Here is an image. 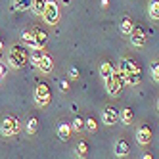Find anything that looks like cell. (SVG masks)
I'll return each instance as SVG.
<instances>
[{"mask_svg": "<svg viewBox=\"0 0 159 159\" xmlns=\"http://www.w3.org/2000/svg\"><path fill=\"white\" fill-rule=\"evenodd\" d=\"M148 16L153 21L159 19V0H150V4H148Z\"/></svg>", "mask_w": 159, "mask_h": 159, "instance_id": "cell-15", "label": "cell"}, {"mask_svg": "<svg viewBox=\"0 0 159 159\" xmlns=\"http://www.w3.org/2000/svg\"><path fill=\"white\" fill-rule=\"evenodd\" d=\"M152 138H153V130L148 127V125H142V127L136 130V142L140 146H148L152 142Z\"/></svg>", "mask_w": 159, "mask_h": 159, "instance_id": "cell-8", "label": "cell"}, {"mask_svg": "<svg viewBox=\"0 0 159 159\" xmlns=\"http://www.w3.org/2000/svg\"><path fill=\"white\" fill-rule=\"evenodd\" d=\"M25 130H27L29 136H35L37 130H39V119H37V117H31V119L27 121V125H25Z\"/></svg>", "mask_w": 159, "mask_h": 159, "instance_id": "cell-19", "label": "cell"}, {"mask_svg": "<svg viewBox=\"0 0 159 159\" xmlns=\"http://www.w3.org/2000/svg\"><path fill=\"white\" fill-rule=\"evenodd\" d=\"M42 19L46 21L48 25H58L60 23V4L56 0H46V6H44L42 12Z\"/></svg>", "mask_w": 159, "mask_h": 159, "instance_id": "cell-4", "label": "cell"}, {"mask_svg": "<svg viewBox=\"0 0 159 159\" xmlns=\"http://www.w3.org/2000/svg\"><path fill=\"white\" fill-rule=\"evenodd\" d=\"M123 77L125 84H130V86H136L140 84V79H142V69L138 61H134L132 58H123L121 63H119V69H117Z\"/></svg>", "mask_w": 159, "mask_h": 159, "instance_id": "cell-1", "label": "cell"}, {"mask_svg": "<svg viewBox=\"0 0 159 159\" xmlns=\"http://www.w3.org/2000/svg\"><path fill=\"white\" fill-rule=\"evenodd\" d=\"M2 48H4V40H2V35H0V52H2Z\"/></svg>", "mask_w": 159, "mask_h": 159, "instance_id": "cell-31", "label": "cell"}, {"mask_svg": "<svg viewBox=\"0 0 159 159\" xmlns=\"http://www.w3.org/2000/svg\"><path fill=\"white\" fill-rule=\"evenodd\" d=\"M8 63L14 67V69H23L29 65V52L25 46L21 44H14L12 48L8 50Z\"/></svg>", "mask_w": 159, "mask_h": 159, "instance_id": "cell-2", "label": "cell"}, {"mask_svg": "<svg viewBox=\"0 0 159 159\" xmlns=\"http://www.w3.org/2000/svg\"><path fill=\"white\" fill-rule=\"evenodd\" d=\"M84 127H86L90 132H96V130H98V123H96L94 117H88V119L84 121Z\"/></svg>", "mask_w": 159, "mask_h": 159, "instance_id": "cell-26", "label": "cell"}, {"mask_svg": "<svg viewBox=\"0 0 159 159\" xmlns=\"http://www.w3.org/2000/svg\"><path fill=\"white\" fill-rule=\"evenodd\" d=\"M44 6H46V0H31V10H33V14H37V16H42Z\"/></svg>", "mask_w": 159, "mask_h": 159, "instance_id": "cell-20", "label": "cell"}, {"mask_svg": "<svg viewBox=\"0 0 159 159\" xmlns=\"http://www.w3.org/2000/svg\"><path fill=\"white\" fill-rule=\"evenodd\" d=\"M14 8L17 12H27L31 10V0H14Z\"/></svg>", "mask_w": 159, "mask_h": 159, "instance_id": "cell-23", "label": "cell"}, {"mask_svg": "<svg viewBox=\"0 0 159 159\" xmlns=\"http://www.w3.org/2000/svg\"><path fill=\"white\" fill-rule=\"evenodd\" d=\"M134 29V21L130 19V17H125L123 21H121V33H123V35H130V31Z\"/></svg>", "mask_w": 159, "mask_h": 159, "instance_id": "cell-21", "label": "cell"}, {"mask_svg": "<svg viewBox=\"0 0 159 159\" xmlns=\"http://www.w3.org/2000/svg\"><path fill=\"white\" fill-rule=\"evenodd\" d=\"M21 130V123L17 117H12V115H8L2 119V123H0V134L6 136V138H12V136L19 134Z\"/></svg>", "mask_w": 159, "mask_h": 159, "instance_id": "cell-3", "label": "cell"}, {"mask_svg": "<svg viewBox=\"0 0 159 159\" xmlns=\"http://www.w3.org/2000/svg\"><path fill=\"white\" fill-rule=\"evenodd\" d=\"M31 31H33V48H44V44L48 42L46 31H42V29H39V27L31 29Z\"/></svg>", "mask_w": 159, "mask_h": 159, "instance_id": "cell-9", "label": "cell"}, {"mask_svg": "<svg viewBox=\"0 0 159 159\" xmlns=\"http://www.w3.org/2000/svg\"><path fill=\"white\" fill-rule=\"evenodd\" d=\"M113 71H115V67H113L109 61H102V63H100V75H102V79H104V81H106L107 77L113 75Z\"/></svg>", "mask_w": 159, "mask_h": 159, "instance_id": "cell-16", "label": "cell"}, {"mask_svg": "<svg viewBox=\"0 0 159 159\" xmlns=\"http://www.w3.org/2000/svg\"><path fill=\"white\" fill-rule=\"evenodd\" d=\"M42 56H44V50L42 48H31V52H29V63L35 65V67H39Z\"/></svg>", "mask_w": 159, "mask_h": 159, "instance_id": "cell-13", "label": "cell"}, {"mask_svg": "<svg viewBox=\"0 0 159 159\" xmlns=\"http://www.w3.org/2000/svg\"><path fill=\"white\" fill-rule=\"evenodd\" d=\"M37 69H39L40 73H52V69H54V61H52V58H50L48 54L42 56V60H40V63H39Z\"/></svg>", "mask_w": 159, "mask_h": 159, "instance_id": "cell-12", "label": "cell"}, {"mask_svg": "<svg viewBox=\"0 0 159 159\" xmlns=\"http://www.w3.org/2000/svg\"><path fill=\"white\" fill-rule=\"evenodd\" d=\"M107 6H109V0H102V8H104V10H106Z\"/></svg>", "mask_w": 159, "mask_h": 159, "instance_id": "cell-30", "label": "cell"}, {"mask_svg": "<svg viewBox=\"0 0 159 159\" xmlns=\"http://www.w3.org/2000/svg\"><path fill=\"white\" fill-rule=\"evenodd\" d=\"M129 39H130V44H132V46H136V48L146 46V42H148V35H146V31H144L142 27H136V25H134V29L130 31Z\"/></svg>", "mask_w": 159, "mask_h": 159, "instance_id": "cell-7", "label": "cell"}, {"mask_svg": "<svg viewBox=\"0 0 159 159\" xmlns=\"http://www.w3.org/2000/svg\"><path fill=\"white\" fill-rule=\"evenodd\" d=\"M119 119H121V123H125V125H130L132 119H134V111H132V107H123V111L119 113Z\"/></svg>", "mask_w": 159, "mask_h": 159, "instance_id": "cell-18", "label": "cell"}, {"mask_svg": "<svg viewBox=\"0 0 159 159\" xmlns=\"http://www.w3.org/2000/svg\"><path fill=\"white\" fill-rule=\"evenodd\" d=\"M102 121H104L107 127H113L115 123H119V113L113 107H106L104 113H102Z\"/></svg>", "mask_w": 159, "mask_h": 159, "instance_id": "cell-10", "label": "cell"}, {"mask_svg": "<svg viewBox=\"0 0 159 159\" xmlns=\"http://www.w3.org/2000/svg\"><path fill=\"white\" fill-rule=\"evenodd\" d=\"M150 69H152V79H153V83L157 84V83H159V61H157V60L152 61Z\"/></svg>", "mask_w": 159, "mask_h": 159, "instance_id": "cell-24", "label": "cell"}, {"mask_svg": "<svg viewBox=\"0 0 159 159\" xmlns=\"http://www.w3.org/2000/svg\"><path fill=\"white\" fill-rule=\"evenodd\" d=\"M52 102V92H50V88L46 83H39L37 88H35V104L39 107H44V106H48Z\"/></svg>", "mask_w": 159, "mask_h": 159, "instance_id": "cell-6", "label": "cell"}, {"mask_svg": "<svg viewBox=\"0 0 159 159\" xmlns=\"http://www.w3.org/2000/svg\"><path fill=\"white\" fill-rule=\"evenodd\" d=\"M123 86H125V81H123V77H121L119 71H113V75L106 79V90H107V94L113 96V98L121 94Z\"/></svg>", "mask_w": 159, "mask_h": 159, "instance_id": "cell-5", "label": "cell"}, {"mask_svg": "<svg viewBox=\"0 0 159 159\" xmlns=\"http://www.w3.org/2000/svg\"><path fill=\"white\" fill-rule=\"evenodd\" d=\"M56 132H58V138L67 142L71 138V125L69 123H65V121H60L58 123V129H56Z\"/></svg>", "mask_w": 159, "mask_h": 159, "instance_id": "cell-11", "label": "cell"}, {"mask_svg": "<svg viewBox=\"0 0 159 159\" xmlns=\"http://www.w3.org/2000/svg\"><path fill=\"white\" fill-rule=\"evenodd\" d=\"M4 77H6V65H4L2 61H0V81H2Z\"/></svg>", "mask_w": 159, "mask_h": 159, "instance_id": "cell-28", "label": "cell"}, {"mask_svg": "<svg viewBox=\"0 0 159 159\" xmlns=\"http://www.w3.org/2000/svg\"><path fill=\"white\" fill-rule=\"evenodd\" d=\"M142 159H153V155H152V153H146V155H144Z\"/></svg>", "mask_w": 159, "mask_h": 159, "instance_id": "cell-32", "label": "cell"}, {"mask_svg": "<svg viewBox=\"0 0 159 159\" xmlns=\"http://www.w3.org/2000/svg\"><path fill=\"white\" fill-rule=\"evenodd\" d=\"M61 2H63V6H69V4H71V0H61Z\"/></svg>", "mask_w": 159, "mask_h": 159, "instance_id": "cell-33", "label": "cell"}, {"mask_svg": "<svg viewBox=\"0 0 159 159\" xmlns=\"http://www.w3.org/2000/svg\"><path fill=\"white\" fill-rule=\"evenodd\" d=\"M69 79H73V81L79 79V69L77 67H69Z\"/></svg>", "mask_w": 159, "mask_h": 159, "instance_id": "cell-27", "label": "cell"}, {"mask_svg": "<svg viewBox=\"0 0 159 159\" xmlns=\"http://www.w3.org/2000/svg\"><path fill=\"white\" fill-rule=\"evenodd\" d=\"M75 150H77V155L81 157V159H86V157H88V142L81 140V142L77 144V148H75Z\"/></svg>", "mask_w": 159, "mask_h": 159, "instance_id": "cell-22", "label": "cell"}, {"mask_svg": "<svg viewBox=\"0 0 159 159\" xmlns=\"http://www.w3.org/2000/svg\"><path fill=\"white\" fill-rule=\"evenodd\" d=\"M60 88L61 90H67V88H69V83H67V81H60Z\"/></svg>", "mask_w": 159, "mask_h": 159, "instance_id": "cell-29", "label": "cell"}, {"mask_svg": "<svg viewBox=\"0 0 159 159\" xmlns=\"http://www.w3.org/2000/svg\"><path fill=\"white\" fill-rule=\"evenodd\" d=\"M19 44H21V46H29V48H33V31H31V29H25L23 33H21Z\"/></svg>", "mask_w": 159, "mask_h": 159, "instance_id": "cell-17", "label": "cell"}, {"mask_svg": "<svg viewBox=\"0 0 159 159\" xmlns=\"http://www.w3.org/2000/svg\"><path fill=\"white\" fill-rule=\"evenodd\" d=\"M83 129H84V119H81V117H75V119H73V125H71V130L81 132Z\"/></svg>", "mask_w": 159, "mask_h": 159, "instance_id": "cell-25", "label": "cell"}, {"mask_svg": "<svg viewBox=\"0 0 159 159\" xmlns=\"http://www.w3.org/2000/svg\"><path fill=\"white\" fill-rule=\"evenodd\" d=\"M129 152H130V148H129L127 140H117L115 142V155L117 157H127Z\"/></svg>", "mask_w": 159, "mask_h": 159, "instance_id": "cell-14", "label": "cell"}]
</instances>
